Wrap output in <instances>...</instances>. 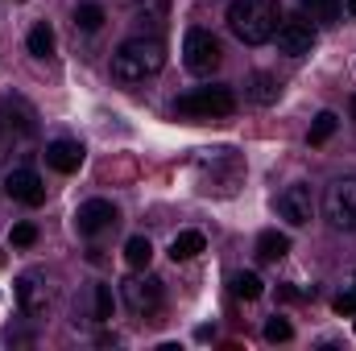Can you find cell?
Wrapping results in <instances>:
<instances>
[{
	"label": "cell",
	"instance_id": "12",
	"mask_svg": "<svg viewBox=\"0 0 356 351\" xmlns=\"http://www.w3.org/2000/svg\"><path fill=\"white\" fill-rule=\"evenodd\" d=\"M46 166H50V170H58V174H75V170L83 166V145H79V141H71V137L50 141V145H46Z\"/></svg>",
	"mask_w": 356,
	"mask_h": 351
},
{
	"label": "cell",
	"instance_id": "10",
	"mask_svg": "<svg viewBox=\"0 0 356 351\" xmlns=\"http://www.w3.org/2000/svg\"><path fill=\"white\" fill-rule=\"evenodd\" d=\"M277 50L282 54H290V58H302V54H311V46H315V25L302 17V21H282L277 25Z\"/></svg>",
	"mask_w": 356,
	"mask_h": 351
},
{
	"label": "cell",
	"instance_id": "16",
	"mask_svg": "<svg viewBox=\"0 0 356 351\" xmlns=\"http://www.w3.org/2000/svg\"><path fill=\"white\" fill-rule=\"evenodd\" d=\"M232 293L245 298V302H257L266 293V285H261V277L253 268H241V273H232Z\"/></svg>",
	"mask_w": 356,
	"mask_h": 351
},
{
	"label": "cell",
	"instance_id": "13",
	"mask_svg": "<svg viewBox=\"0 0 356 351\" xmlns=\"http://www.w3.org/2000/svg\"><path fill=\"white\" fill-rule=\"evenodd\" d=\"M340 8H344V0H298V12L311 25H336L340 21Z\"/></svg>",
	"mask_w": 356,
	"mask_h": 351
},
{
	"label": "cell",
	"instance_id": "20",
	"mask_svg": "<svg viewBox=\"0 0 356 351\" xmlns=\"http://www.w3.org/2000/svg\"><path fill=\"white\" fill-rule=\"evenodd\" d=\"M29 54H33V58H50V54H54V29H50L46 21L29 29Z\"/></svg>",
	"mask_w": 356,
	"mask_h": 351
},
{
	"label": "cell",
	"instance_id": "5",
	"mask_svg": "<svg viewBox=\"0 0 356 351\" xmlns=\"http://www.w3.org/2000/svg\"><path fill=\"white\" fill-rule=\"evenodd\" d=\"M220 54H224L220 42L207 29H186V37H182V62H186L191 75H211L220 67Z\"/></svg>",
	"mask_w": 356,
	"mask_h": 351
},
{
	"label": "cell",
	"instance_id": "24",
	"mask_svg": "<svg viewBox=\"0 0 356 351\" xmlns=\"http://www.w3.org/2000/svg\"><path fill=\"white\" fill-rule=\"evenodd\" d=\"M266 339H269V343H286V339H294V327H290L286 318H277V314H273V318L266 323Z\"/></svg>",
	"mask_w": 356,
	"mask_h": 351
},
{
	"label": "cell",
	"instance_id": "28",
	"mask_svg": "<svg viewBox=\"0 0 356 351\" xmlns=\"http://www.w3.org/2000/svg\"><path fill=\"white\" fill-rule=\"evenodd\" d=\"M353 116H356V99H353Z\"/></svg>",
	"mask_w": 356,
	"mask_h": 351
},
{
	"label": "cell",
	"instance_id": "26",
	"mask_svg": "<svg viewBox=\"0 0 356 351\" xmlns=\"http://www.w3.org/2000/svg\"><path fill=\"white\" fill-rule=\"evenodd\" d=\"M332 310H336V314H356V289H344V293H336Z\"/></svg>",
	"mask_w": 356,
	"mask_h": 351
},
{
	"label": "cell",
	"instance_id": "8",
	"mask_svg": "<svg viewBox=\"0 0 356 351\" xmlns=\"http://www.w3.org/2000/svg\"><path fill=\"white\" fill-rule=\"evenodd\" d=\"M50 302H54V293H50V281L42 273H21L17 277V306L29 318H42L50 310Z\"/></svg>",
	"mask_w": 356,
	"mask_h": 351
},
{
	"label": "cell",
	"instance_id": "23",
	"mask_svg": "<svg viewBox=\"0 0 356 351\" xmlns=\"http://www.w3.org/2000/svg\"><path fill=\"white\" fill-rule=\"evenodd\" d=\"M137 21H149V25H162L166 21V0H137L133 4Z\"/></svg>",
	"mask_w": 356,
	"mask_h": 351
},
{
	"label": "cell",
	"instance_id": "25",
	"mask_svg": "<svg viewBox=\"0 0 356 351\" xmlns=\"http://www.w3.org/2000/svg\"><path fill=\"white\" fill-rule=\"evenodd\" d=\"M8 244H13V248H33V244H38V228H33V223H17L13 236H8Z\"/></svg>",
	"mask_w": 356,
	"mask_h": 351
},
{
	"label": "cell",
	"instance_id": "27",
	"mask_svg": "<svg viewBox=\"0 0 356 351\" xmlns=\"http://www.w3.org/2000/svg\"><path fill=\"white\" fill-rule=\"evenodd\" d=\"M348 12H353V17H356V0H348Z\"/></svg>",
	"mask_w": 356,
	"mask_h": 351
},
{
	"label": "cell",
	"instance_id": "1",
	"mask_svg": "<svg viewBox=\"0 0 356 351\" xmlns=\"http://www.w3.org/2000/svg\"><path fill=\"white\" fill-rule=\"evenodd\" d=\"M166 67V42L162 37H129L112 54V79L116 83H145Z\"/></svg>",
	"mask_w": 356,
	"mask_h": 351
},
{
	"label": "cell",
	"instance_id": "6",
	"mask_svg": "<svg viewBox=\"0 0 356 351\" xmlns=\"http://www.w3.org/2000/svg\"><path fill=\"white\" fill-rule=\"evenodd\" d=\"M120 293H124V306L133 310V314H141V318H149V314H158L162 310V281L154 277V273H145V277H129L124 285H120Z\"/></svg>",
	"mask_w": 356,
	"mask_h": 351
},
{
	"label": "cell",
	"instance_id": "2",
	"mask_svg": "<svg viewBox=\"0 0 356 351\" xmlns=\"http://www.w3.org/2000/svg\"><path fill=\"white\" fill-rule=\"evenodd\" d=\"M282 21V4L277 0H232L228 4V29L245 42V46H261L277 33Z\"/></svg>",
	"mask_w": 356,
	"mask_h": 351
},
{
	"label": "cell",
	"instance_id": "22",
	"mask_svg": "<svg viewBox=\"0 0 356 351\" xmlns=\"http://www.w3.org/2000/svg\"><path fill=\"white\" fill-rule=\"evenodd\" d=\"M91 306H95V323H112V285H95Z\"/></svg>",
	"mask_w": 356,
	"mask_h": 351
},
{
	"label": "cell",
	"instance_id": "18",
	"mask_svg": "<svg viewBox=\"0 0 356 351\" xmlns=\"http://www.w3.org/2000/svg\"><path fill=\"white\" fill-rule=\"evenodd\" d=\"M124 261H129V268H149V261H154L149 236H133V240L124 244Z\"/></svg>",
	"mask_w": 356,
	"mask_h": 351
},
{
	"label": "cell",
	"instance_id": "14",
	"mask_svg": "<svg viewBox=\"0 0 356 351\" xmlns=\"http://www.w3.org/2000/svg\"><path fill=\"white\" fill-rule=\"evenodd\" d=\"M207 248V240H203V232H178L175 240H170V261H195L199 252Z\"/></svg>",
	"mask_w": 356,
	"mask_h": 351
},
{
	"label": "cell",
	"instance_id": "15",
	"mask_svg": "<svg viewBox=\"0 0 356 351\" xmlns=\"http://www.w3.org/2000/svg\"><path fill=\"white\" fill-rule=\"evenodd\" d=\"M286 252H290V236H286V232L269 228V232L257 236V257H261V261H282Z\"/></svg>",
	"mask_w": 356,
	"mask_h": 351
},
{
	"label": "cell",
	"instance_id": "19",
	"mask_svg": "<svg viewBox=\"0 0 356 351\" xmlns=\"http://www.w3.org/2000/svg\"><path fill=\"white\" fill-rule=\"evenodd\" d=\"M104 8L99 4H91V0H83L79 8H75V29H83V33H99L104 29Z\"/></svg>",
	"mask_w": 356,
	"mask_h": 351
},
{
	"label": "cell",
	"instance_id": "7",
	"mask_svg": "<svg viewBox=\"0 0 356 351\" xmlns=\"http://www.w3.org/2000/svg\"><path fill=\"white\" fill-rule=\"evenodd\" d=\"M277 215H282L290 228L311 223V219H315V194H311V186H302V182L286 186V190L277 194Z\"/></svg>",
	"mask_w": 356,
	"mask_h": 351
},
{
	"label": "cell",
	"instance_id": "17",
	"mask_svg": "<svg viewBox=\"0 0 356 351\" xmlns=\"http://www.w3.org/2000/svg\"><path fill=\"white\" fill-rule=\"evenodd\" d=\"M277 95H282V83L273 75H253L249 79V99L253 103H277Z\"/></svg>",
	"mask_w": 356,
	"mask_h": 351
},
{
	"label": "cell",
	"instance_id": "9",
	"mask_svg": "<svg viewBox=\"0 0 356 351\" xmlns=\"http://www.w3.org/2000/svg\"><path fill=\"white\" fill-rule=\"evenodd\" d=\"M4 194H8L13 203L42 207V203H46V182L33 174L29 166H17V170H8V174H4Z\"/></svg>",
	"mask_w": 356,
	"mask_h": 351
},
{
	"label": "cell",
	"instance_id": "11",
	"mask_svg": "<svg viewBox=\"0 0 356 351\" xmlns=\"http://www.w3.org/2000/svg\"><path fill=\"white\" fill-rule=\"evenodd\" d=\"M116 219H120V215H116V207H112L108 198H88V203L75 211V228H79V236H99V232H108Z\"/></svg>",
	"mask_w": 356,
	"mask_h": 351
},
{
	"label": "cell",
	"instance_id": "21",
	"mask_svg": "<svg viewBox=\"0 0 356 351\" xmlns=\"http://www.w3.org/2000/svg\"><path fill=\"white\" fill-rule=\"evenodd\" d=\"M340 128V116L336 112H319L315 116V124H311V145H323V141H332V132Z\"/></svg>",
	"mask_w": 356,
	"mask_h": 351
},
{
	"label": "cell",
	"instance_id": "4",
	"mask_svg": "<svg viewBox=\"0 0 356 351\" xmlns=\"http://www.w3.org/2000/svg\"><path fill=\"white\" fill-rule=\"evenodd\" d=\"M323 215L336 232H356V178H340L327 186Z\"/></svg>",
	"mask_w": 356,
	"mask_h": 351
},
{
	"label": "cell",
	"instance_id": "3",
	"mask_svg": "<svg viewBox=\"0 0 356 351\" xmlns=\"http://www.w3.org/2000/svg\"><path fill=\"white\" fill-rule=\"evenodd\" d=\"M175 108L186 120H220V116L236 112V95H232V87H195L186 95H178Z\"/></svg>",
	"mask_w": 356,
	"mask_h": 351
}]
</instances>
